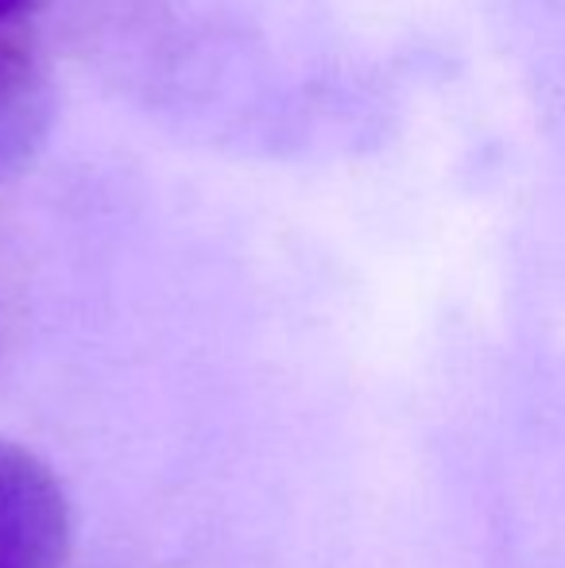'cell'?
I'll return each instance as SVG.
<instances>
[{
	"instance_id": "1",
	"label": "cell",
	"mask_w": 565,
	"mask_h": 568,
	"mask_svg": "<svg viewBox=\"0 0 565 568\" xmlns=\"http://www.w3.org/2000/svg\"><path fill=\"white\" fill-rule=\"evenodd\" d=\"M70 503L23 445L0 442V568H67Z\"/></svg>"
},
{
	"instance_id": "2",
	"label": "cell",
	"mask_w": 565,
	"mask_h": 568,
	"mask_svg": "<svg viewBox=\"0 0 565 568\" xmlns=\"http://www.w3.org/2000/svg\"><path fill=\"white\" fill-rule=\"evenodd\" d=\"M54 85L28 39L0 31V182L20 174L47 143Z\"/></svg>"
},
{
	"instance_id": "3",
	"label": "cell",
	"mask_w": 565,
	"mask_h": 568,
	"mask_svg": "<svg viewBox=\"0 0 565 568\" xmlns=\"http://www.w3.org/2000/svg\"><path fill=\"white\" fill-rule=\"evenodd\" d=\"M39 4H47V0H0V31H8V23H16L20 16L36 12Z\"/></svg>"
}]
</instances>
